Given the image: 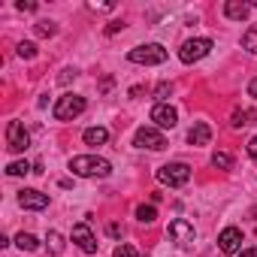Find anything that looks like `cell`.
<instances>
[{
	"label": "cell",
	"mask_w": 257,
	"mask_h": 257,
	"mask_svg": "<svg viewBox=\"0 0 257 257\" xmlns=\"http://www.w3.org/2000/svg\"><path fill=\"white\" fill-rule=\"evenodd\" d=\"M70 170L76 173V176H85V179H106L109 173H112V167H109V161L106 158H94V155H79V158H73L70 161Z\"/></svg>",
	"instance_id": "6da1fadb"
},
{
	"label": "cell",
	"mask_w": 257,
	"mask_h": 257,
	"mask_svg": "<svg viewBox=\"0 0 257 257\" xmlns=\"http://www.w3.org/2000/svg\"><path fill=\"white\" fill-rule=\"evenodd\" d=\"M85 106H88L85 97H79V94H64V97H58L52 115H55L58 121H73V118H79V115L85 112Z\"/></svg>",
	"instance_id": "7a4b0ae2"
},
{
	"label": "cell",
	"mask_w": 257,
	"mask_h": 257,
	"mask_svg": "<svg viewBox=\"0 0 257 257\" xmlns=\"http://www.w3.org/2000/svg\"><path fill=\"white\" fill-rule=\"evenodd\" d=\"M127 61H131V64H164V61H167V49L158 46V43L137 46V49L127 52Z\"/></svg>",
	"instance_id": "3957f363"
},
{
	"label": "cell",
	"mask_w": 257,
	"mask_h": 257,
	"mask_svg": "<svg viewBox=\"0 0 257 257\" xmlns=\"http://www.w3.org/2000/svg\"><path fill=\"white\" fill-rule=\"evenodd\" d=\"M158 179H161L164 185H170V188H182V185H188V179H191V167H188V164H167V167L158 170Z\"/></svg>",
	"instance_id": "277c9868"
},
{
	"label": "cell",
	"mask_w": 257,
	"mask_h": 257,
	"mask_svg": "<svg viewBox=\"0 0 257 257\" xmlns=\"http://www.w3.org/2000/svg\"><path fill=\"white\" fill-rule=\"evenodd\" d=\"M209 52H212V40H206V37H197V40H188V43L179 49V58H182L185 64H194V61L206 58Z\"/></svg>",
	"instance_id": "5b68a950"
},
{
	"label": "cell",
	"mask_w": 257,
	"mask_h": 257,
	"mask_svg": "<svg viewBox=\"0 0 257 257\" xmlns=\"http://www.w3.org/2000/svg\"><path fill=\"white\" fill-rule=\"evenodd\" d=\"M31 146V134L25 131L22 121H10L7 124V149L10 152H25Z\"/></svg>",
	"instance_id": "8992f818"
},
{
	"label": "cell",
	"mask_w": 257,
	"mask_h": 257,
	"mask_svg": "<svg viewBox=\"0 0 257 257\" xmlns=\"http://www.w3.org/2000/svg\"><path fill=\"white\" fill-rule=\"evenodd\" d=\"M134 146L152 149V152H164V149H167V140H164L161 131H155V127H140L137 137H134Z\"/></svg>",
	"instance_id": "52a82bcc"
},
{
	"label": "cell",
	"mask_w": 257,
	"mask_h": 257,
	"mask_svg": "<svg viewBox=\"0 0 257 257\" xmlns=\"http://www.w3.org/2000/svg\"><path fill=\"white\" fill-rule=\"evenodd\" d=\"M218 248H221L224 254H236V251L242 248V230H239V227H224L221 236H218Z\"/></svg>",
	"instance_id": "ba28073f"
},
{
	"label": "cell",
	"mask_w": 257,
	"mask_h": 257,
	"mask_svg": "<svg viewBox=\"0 0 257 257\" xmlns=\"http://www.w3.org/2000/svg\"><path fill=\"white\" fill-rule=\"evenodd\" d=\"M179 245H191L194 242V224H188L185 218H176V221H170V230H167Z\"/></svg>",
	"instance_id": "9c48e42d"
},
{
	"label": "cell",
	"mask_w": 257,
	"mask_h": 257,
	"mask_svg": "<svg viewBox=\"0 0 257 257\" xmlns=\"http://www.w3.org/2000/svg\"><path fill=\"white\" fill-rule=\"evenodd\" d=\"M73 242H76L85 254H94V251H97V239H94V233H91L88 224H76V227H73Z\"/></svg>",
	"instance_id": "30bf717a"
},
{
	"label": "cell",
	"mask_w": 257,
	"mask_h": 257,
	"mask_svg": "<svg viewBox=\"0 0 257 257\" xmlns=\"http://www.w3.org/2000/svg\"><path fill=\"white\" fill-rule=\"evenodd\" d=\"M152 121H155L158 127H176L179 112H176L173 106H167V103H158V106L152 109Z\"/></svg>",
	"instance_id": "8fae6325"
},
{
	"label": "cell",
	"mask_w": 257,
	"mask_h": 257,
	"mask_svg": "<svg viewBox=\"0 0 257 257\" xmlns=\"http://www.w3.org/2000/svg\"><path fill=\"white\" fill-rule=\"evenodd\" d=\"M19 203H22V209H46L49 206V197L46 194H40V191H34V188H28V191H22L19 194Z\"/></svg>",
	"instance_id": "7c38bea8"
},
{
	"label": "cell",
	"mask_w": 257,
	"mask_h": 257,
	"mask_svg": "<svg viewBox=\"0 0 257 257\" xmlns=\"http://www.w3.org/2000/svg\"><path fill=\"white\" fill-rule=\"evenodd\" d=\"M209 140H212V127L206 121H194V127L188 131V143L191 146H209Z\"/></svg>",
	"instance_id": "4fadbf2b"
},
{
	"label": "cell",
	"mask_w": 257,
	"mask_h": 257,
	"mask_svg": "<svg viewBox=\"0 0 257 257\" xmlns=\"http://www.w3.org/2000/svg\"><path fill=\"white\" fill-rule=\"evenodd\" d=\"M248 13H251V7H248V4H239V0H227V4H224V16L233 19V22L248 19Z\"/></svg>",
	"instance_id": "5bb4252c"
},
{
	"label": "cell",
	"mask_w": 257,
	"mask_h": 257,
	"mask_svg": "<svg viewBox=\"0 0 257 257\" xmlns=\"http://www.w3.org/2000/svg\"><path fill=\"white\" fill-rule=\"evenodd\" d=\"M82 140H85V146H103L109 140V131L106 127H88V131L82 134Z\"/></svg>",
	"instance_id": "9a60e30c"
},
{
	"label": "cell",
	"mask_w": 257,
	"mask_h": 257,
	"mask_svg": "<svg viewBox=\"0 0 257 257\" xmlns=\"http://www.w3.org/2000/svg\"><path fill=\"white\" fill-rule=\"evenodd\" d=\"M233 127H245V124H257V112H248V109H236L233 118H230Z\"/></svg>",
	"instance_id": "2e32d148"
},
{
	"label": "cell",
	"mask_w": 257,
	"mask_h": 257,
	"mask_svg": "<svg viewBox=\"0 0 257 257\" xmlns=\"http://www.w3.org/2000/svg\"><path fill=\"white\" fill-rule=\"evenodd\" d=\"M16 242H19V248H22V251H37V248H40V239H37L34 233H19V236H16Z\"/></svg>",
	"instance_id": "e0dca14e"
},
{
	"label": "cell",
	"mask_w": 257,
	"mask_h": 257,
	"mask_svg": "<svg viewBox=\"0 0 257 257\" xmlns=\"http://www.w3.org/2000/svg\"><path fill=\"white\" fill-rule=\"evenodd\" d=\"M242 46H245L251 55H257V25H251V28L242 34Z\"/></svg>",
	"instance_id": "ac0fdd59"
},
{
	"label": "cell",
	"mask_w": 257,
	"mask_h": 257,
	"mask_svg": "<svg viewBox=\"0 0 257 257\" xmlns=\"http://www.w3.org/2000/svg\"><path fill=\"white\" fill-rule=\"evenodd\" d=\"M158 218V209L155 206H137V221L140 224H152Z\"/></svg>",
	"instance_id": "d6986e66"
},
{
	"label": "cell",
	"mask_w": 257,
	"mask_h": 257,
	"mask_svg": "<svg viewBox=\"0 0 257 257\" xmlns=\"http://www.w3.org/2000/svg\"><path fill=\"white\" fill-rule=\"evenodd\" d=\"M46 242H49V251H52V254H61V251H64V236H61L58 230H49Z\"/></svg>",
	"instance_id": "ffe728a7"
},
{
	"label": "cell",
	"mask_w": 257,
	"mask_h": 257,
	"mask_svg": "<svg viewBox=\"0 0 257 257\" xmlns=\"http://www.w3.org/2000/svg\"><path fill=\"white\" fill-rule=\"evenodd\" d=\"M212 167H218V170H233V158H230L227 152H215V155H212Z\"/></svg>",
	"instance_id": "44dd1931"
},
{
	"label": "cell",
	"mask_w": 257,
	"mask_h": 257,
	"mask_svg": "<svg viewBox=\"0 0 257 257\" xmlns=\"http://www.w3.org/2000/svg\"><path fill=\"white\" fill-rule=\"evenodd\" d=\"M28 173H31V164L28 161H13L7 167V176H28Z\"/></svg>",
	"instance_id": "7402d4cb"
},
{
	"label": "cell",
	"mask_w": 257,
	"mask_h": 257,
	"mask_svg": "<svg viewBox=\"0 0 257 257\" xmlns=\"http://www.w3.org/2000/svg\"><path fill=\"white\" fill-rule=\"evenodd\" d=\"M112 257H143V254H140V251H137L134 245H127V242H121V245H118V248L112 251Z\"/></svg>",
	"instance_id": "603a6c76"
},
{
	"label": "cell",
	"mask_w": 257,
	"mask_h": 257,
	"mask_svg": "<svg viewBox=\"0 0 257 257\" xmlns=\"http://www.w3.org/2000/svg\"><path fill=\"white\" fill-rule=\"evenodd\" d=\"M19 58H25V61L37 58V46L34 43H19Z\"/></svg>",
	"instance_id": "cb8c5ba5"
},
{
	"label": "cell",
	"mask_w": 257,
	"mask_h": 257,
	"mask_svg": "<svg viewBox=\"0 0 257 257\" xmlns=\"http://www.w3.org/2000/svg\"><path fill=\"white\" fill-rule=\"evenodd\" d=\"M58 31V25H52V22H40L37 25V37H52Z\"/></svg>",
	"instance_id": "d4e9b609"
},
{
	"label": "cell",
	"mask_w": 257,
	"mask_h": 257,
	"mask_svg": "<svg viewBox=\"0 0 257 257\" xmlns=\"http://www.w3.org/2000/svg\"><path fill=\"white\" fill-rule=\"evenodd\" d=\"M170 94H173V85H170V82H161V85H158V91H155V97H158V100H167Z\"/></svg>",
	"instance_id": "484cf974"
},
{
	"label": "cell",
	"mask_w": 257,
	"mask_h": 257,
	"mask_svg": "<svg viewBox=\"0 0 257 257\" xmlns=\"http://www.w3.org/2000/svg\"><path fill=\"white\" fill-rule=\"evenodd\" d=\"M109 236H115V239L124 236V227H121V224H109Z\"/></svg>",
	"instance_id": "4316f807"
},
{
	"label": "cell",
	"mask_w": 257,
	"mask_h": 257,
	"mask_svg": "<svg viewBox=\"0 0 257 257\" xmlns=\"http://www.w3.org/2000/svg\"><path fill=\"white\" fill-rule=\"evenodd\" d=\"M248 155H251V158H254V161H257V137H254V140H251V143H248Z\"/></svg>",
	"instance_id": "83f0119b"
},
{
	"label": "cell",
	"mask_w": 257,
	"mask_h": 257,
	"mask_svg": "<svg viewBox=\"0 0 257 257\" xmlns=\"http://www.w3.org/2000/svg\"><path fill=\"white\" fill-rule=\"evenodd\" d=\"M19 10H22V13H34V10H37V4H25V0H22Z\"/></svg>",
	"instance_id": "f1b7e54d"
},
{
	"label": "cell",
	"mask_w": 257,
	"mask_h": 257,
	"mask_svg": "<svg viewBox=\"0 0 257 257\" xmlns=\"http://www.w3.org/2000/svg\"><path fill=\"white\" fill-rule=\"evenodd\" d=\"M70 79H76V70H64V76H61V82H64V85H67V82H70Z\"/></svg>",
	"instance_id": "f546056e"
},
{
	"label": "cell",
	"mask_w": 257,
	"mask_h": 257,
	"mask_svg": "<svg viewBox=\"0 0 257 257\" xmlns=\"http://www.w3.org/2000/svg\"><path fill=\"white\" fill-rule=\"evenodd\" d=\"M109 88H112V76H106V79H103V82H100V91H103V94H106V91H109Z\"/></svg>",
	"instance_id": "4dcf8cb0"
},
{
	"label": "cell",
	"mask_w": 257,
	"mask_h": 257,
	"mask_svg": "<svg viewBox=\"0 0 257 257\" xmlns=\"http://www.w3.org/2000/svg\"><path fill=\"white\" fill-rule=\"evenodd\" d=\"M121 28H124V25H121V22H112V25H109V28H106V31H109V34H118V31H121Z\"/></svg>",
	"instance_id": "1f68e13d"
},
{
	"label": "cell",
	"mask_w": 257,
	"mask_h": 257,
	"mask_svg": "<svg viewBox=\"0 0 257 257\" xmlns=\"http://www.w3.org/2000/svg\"><path fill=\"white\" fill-rule=\"evenodd\" d=\"M239 257H257V248H245V251H239Z\"/></svg>",
	"instance_id": "d6a6232c"
},
{
	"label": "cell",
	"mask_w": 257,
	"mask_h": 257,
	"mask_svg": "<svg viewBox=\"0 0 257 257\" xmlns=\"http://www.w3.org/2000/svg\"><path fill=\"white\" fill-rule=\"evenodd\" d=\"M248 94H251V97H257V79H251V85H248Z\"/></svg>",
	"instance_id": "836d02e7"
}]
</instances>
